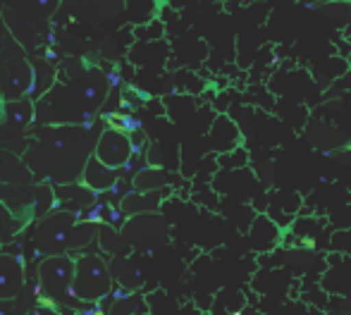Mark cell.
Instances as JSON below:
<instances>
[{"label": "cell", "mask_w": 351, "mask_h": 315, "mask_svg": "<svg viewBox=\"0 0 351 315\" xmlns=\"http://www.w3.org/2000/svg\"><path fill=\"white\" fill-rule=\"evenodd\" d=\"M96 158L103 165L112 167V170L125 167L132 158V144L125 131H120V129L103 131L101 141H98V146H96Z\"/></svg>", "instance_id": "obj_4"}, {"label": "cell", "mask_w": 351, "mask_h": 315, "mask_svg": "<svg viewBox=\"0 0 351 315\" xmlns=\"http://www.w3.org/2000/svg\"><path fill=\"white\" fill-rule=\"evenodd\" d=\"M84 184L91 191H106L115 184V170L108 165H103L98 158H91L84 170Z\"/></svg>", "instance_id": "obj_6"}, {"label": "cell", "mask_w": 351, "mask_h": 315, "mask_svg": "<svg viewBox=\"0 0 351 315\" xmlns=\"http://www.w3.org/2000/svg\"><path fill=\"white\" fill-rule=\"evenodd\" d=\"M8 115H10V122H12V125L27 127L29 122H32V117H34V110H32V105H29V103L19 101V103H10Z\"/></svg>", "instance_id": "obj_7"}, {"label": "cell", "mask_w": 351, "mask_h": 315, "mask_svg": "<svg viewBox=\"0 0 351 315\" xmlns=\"http://www.w3.org/2000/svg\"><path fill=\"white\" fill-rule=\"evenodd\" d=\"M72 273H74V260L65 255H48L41 265H38V282H41L46 297L56 299H70L72 294Z\"/></svg>", "instance_id": "obj_3"}, {"label": "cell", "mask_w": 351, "mask_h": 315, "mask_svg": "<svg viewBox=\"0 0 351 315\" xmlns=\"http://www.w3.org/2000/svg\"><path fill=\"white\" fill-rule=\"evenodd\" d=\"M110 289V275L98 255H82L74 260L72 294L79 301H98Z\"/></svg>", "instance_id": "obj_1"}, {"label": "cell", "mask_w": 351, "mask_h": 315, "mask_svg": "<svg viewBox=\"0 0 351 315\" xmlns=\"http://www.w3.org/2000/svg\"><path fill=\"white\" fill-rule=\"evenodd\" d=\"M22 284H24L22 263H19L17 258L3 255V258H0V297L3 299L17 297Z\"/></svg>", "instance_id": "obj_5"}, {"label": "cell", "mask_w": 351, "mask_h": 315, "mask_svg": "<svg viewBox=\"0 0 351 315\" xmlns=\"http://www.w3.org/2000/svg\"><path fill=\"white\" fill-rule=\"evenodd\" d=\"M79 227L74 225V215L70 213H60L53 215L51 220H43L38 225L36 232V246L46 253H58V251H65L70 246H82L86 244L84 239H77Z\"/></svg>", "instance_id": "obj_2"}]
</instances>
